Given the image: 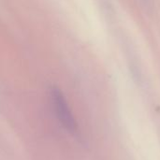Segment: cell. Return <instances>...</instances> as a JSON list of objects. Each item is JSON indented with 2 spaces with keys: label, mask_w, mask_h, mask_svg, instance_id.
<instances>
[{
  "label": "cell",
  "mask_w": 160,
  "mask_h": 160,
  "mask_svg": "<svg viewBox=\"0 0 160 160\" xmlns=\"http://www.w3.org/2000/svg\"><path fill=\"white\" fill-rule=\"evenodd\" d=\"M50 98L55 115L62 127L69 133L75 134L77 132V123L63 93L58 88H52Z\"/></svg>",
  "instance_id": "1"
}]
</instances>
